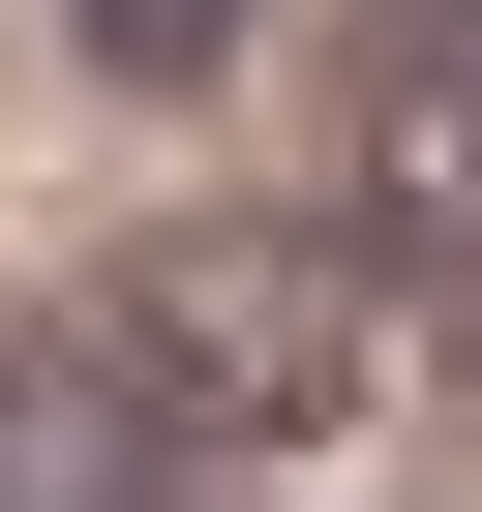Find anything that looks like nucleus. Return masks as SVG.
I'll list each match as a JSON object with an SVG mask.
<instances>
[{
	"label": "nucleus",
	"mask_w": 482,
	"mask_h": 512,
	"mask_svg": "<svg viewBox=\"0 0 482 512\" xmlns=\"http://www.w3.org/2000/svg\"><path fill=\"white\" fill-rule=\"evenodd\" d=\"M362 272L422 302V332H482V91H422V61H362Z\"/></svg>",
	"instance_id": "nucleus-3"
},
{
	"label": "nucleus",
	"mask_w": 482,
	"mask_h": 512,
	"mask_svg": "<svg viewBox=\"0 0 482 512\" xmlns=\"http://www.w3.org/2000/svg\"><path fill=\"white\" fill-rule=\"evenodd\" d=\"M91 332H121V392H151L181 452H332V422H362V362H392L422 302L362 272V211H211V241H151Z\"/></svg>",
	"instance_id": "nucleus-1"
},
{
	"label": "nucleus",
	"mask_w": 482,
	"mask_h": 512,
	"mask_svg": "<svg viewBox=\"0 0 482 512\" xmlns=\"http://www.w3.org/2000/svg\"><path fill=\"white\" fill-rule=\"evenodd\" d=\"M91 61H121V91H211V61H241V0H91Z\"/></svg>",
	"instance_id": "nucleus-4"
},
{
	"label": "nucleus",
	"mask_w": 482,
	"mask_h": 512,
	"mask_svg": "<svg viewBox=\"0 0 482 512\" xmlns=\"http://www.w3.org/2000/svg\"><path fill=\"white\" fill-rule=\"evenodd\" d=\"M0 512H241V452H181L121 392V332H31L0 362Z\"/></svg>",
	"instance_id": "nucleus-2"
}]
</instances>
